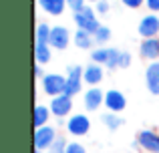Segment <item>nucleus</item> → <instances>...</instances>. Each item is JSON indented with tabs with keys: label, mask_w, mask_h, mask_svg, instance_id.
Instances as JSON below:
<instances>
[{
	"label": "nucleus",
	"mask_w": 159,
	"mask_h": 153,
	"mask_svg": "<svg viewBox=\"0 0 159 153\" xmlns=\"http://www.w3.org/2000/svg\"><path fill=\"white\" fill-rule=\"evenodd\" d=\"M75 22H77L79 30H87L89 34H95V32L101 28V24L95 18V10L89 6H85L81 12H75Z\"/></svg>",
	"instance_id": "nucleus-1"
},
{
	"label": "nucleus",
	"mask_w": 159,
	"mask_h": 153,
	"mask_svg": "<svg viewBox=\"0 0 159 153\" xmlns=\"http://www.w3.org/2000/svg\"><path fill=\"white\" fill-rule=\"evenodd\" d=\"M34 149L43 151V149H51L54 145V141H57V131H54V127L51 125H44V127H39V129H34Z\"/></svg>",
	"instance_id": "nucleus-2"
},
{
	"label": "nucleus",
	"mask_w": 159,
	"mask_h": 153,
	"mask_svg": "<svg viewBox=\"0 0 159 153\" xmlns=\"http://www.w3.org/2000/svg\"><path fill=\"white\" fill-rule=\"evenodd\" d=\"M43 89H44V93L51 95V97L65 95L66 77H61V75H44L43 77Z\"/></svg>",
	"instance_id": "nucleus-3"
},
{
	"label": "nucleus",
	"mask_w": 159,
	"mask_h": 153,
	"mask_svg": "<svg viewBox=\"0 0 159 153\" xmlns=\"http://www.w3.org/2000/svg\"><path fill=\"white\" fill-rule=\"evenodd\" d=\"M66 129H69L70 135H75V137H81V135H87L91 129V121L87 115H73V117H69V121H66Z\"/></svg>",
	"instance_id": "nucleus-4"
},
{
	"label": "nucleus",
	"mask_w": 159,
	"mask_h": 153,
	"mask_svg": "<svg viewBox=\"0 0 159 153\" xmlns=\"http://www.w3.org/2000/svg\"><path fill=\"white\" fill-rule=\"evenodd\" d=\"M83 75H85V69H81L79 65L69 67V71H66V89H65V95L73 97L75 93L81 91V79H83Z\"/></svg>",
	"instance_id": "nucleus-5"
},
{
	"label": "nucleus",
	"mask_w": 159,
	"mask_h": 153,
	"mask_svg": "<svg viewBox=\"0 0 159 153\" xmlns=\"http://www.w3.org/2000/svg\"><path fill=\"white\" fill-rule=\"evenodd\" d=\"M51 113L54 115V117L62 119L66 117V115L70 113V109H73V99L69 97V95H58V97H52L51 101Z\"/></svg>",
	"instance_id": "nucleus-6"
},
{
	"label": "nucleus",
	"mask_w": 159,
	"mask_h": 153,
	"mask_svg": "<svg viewBox=\"0 0 159 153\" xmlns=\"http://www.w3.org/2000/svg\"><path fill=\"white\" fill-rule=\"evenodd\" d=\"M137 143L141 149L149 151V153H159V135L151 129H143L137 135Z\"/></svg>",
	"instance_id": "nucleus-7"
},
{
	"label": "nucleus",
	"mask_w": 159,
	"mask_h": 153,
	"mask_svg": "<svg viewBox=\"0 0 159 153\" xmlns=\"http://www.w3.org/2000/svg\"><path fill=\"white\" fill-rule=\"evenodd\" d=\"M157 32H159V18L155 14H147L145 18H141L139 34L143 38H157Z\"/></svg>",
	"instance_id": "nucleus-8"
},
{
	"label": "nucleus",
	"mask_w": 159,
	"mask_h": 153,
	"mask_svg": "<svg viewBox=\"0 0 159 153\" xmlns=\"http://www.w3.org/2000/svg\"><path fill=\"white\" fill-rule=\"evenodd\" d=\"M127 101H125V95L119 93V91L111 89L105 93V107L109 109V113H119V111L125 109Z\"/></svg>",
	"instance_id": "nucleus-9"
},
{
	"label": "nucleus",
	"mask_w": 159,
	"mask_h": 153,
	"mask_svg": "<svg viewBox=\"0 0 159 153\" xmlns=\"http://www.w3.org/2000/svg\"><path fill=\"white\" fill-rule=\"evenodd\" d=\"M145 83L153 95H159V61L149 63V67L145 69Z\"/></svg>",
	"instance_id": "nucleus-10"
},
{
	"label": "nucleus",
	"mask_w": 159,
	"mask_h": 153,
	"mask_svg": "<svg viewBox=\"0 0 159 153\" xmlns=\"http://www.w3.org/2000/svg\"><path fill=\"white\" fill-rule=\"evenodd\" d=\"M48 44H51V48H58V51L66 48V44H69V30L65 26H54L51 32Z\"/></svg>",
	"instance_id": "nucleus-11"
},
{
	"label": "nucleus",
	"mask_w": 159,
	"mask_h": 153,
	"mask_svg": "<svg viewBox=\"0 0 159 153\" xmlns=\"http://www.w3.org/2000/svg\"><path fill=\"white\" fill-rule=\"evenodd\" d=\"M101 105H105V93L101 89H89L85 93V107L89 111H97Z\"/></svg>",
	"instance_id": "nucleus-12"
},
{
	"label": "nucleus",
	"mask_w": 159,
	"mask_h": 153,
	"mask_svg": "<svg viewBox=\"0 0 159 153\" xmlns=\"http://www.w3.org/2000/svg\"><path fill=\"white\" fill-rule=\"evenodd\" d=\"M141 56L153 61L159 59V38H145L141 43Z\"/></svg>",
	"instance_id": "nucleus-13"
},
{
	"label": "nucleus",
	"mask_w": 159,
	"mask_h": 153,
	"mask_svg": "<svg viewBox=\"0 0 159 153\" xmlns=\"http://www.w3.org/2000/svg\"><path fill=\"white\" fill-rule=\"evenodd\" d=\"M101 79H103V69H101V65H89V67L85 69V75H83V81L85 83H89V85H99L101 83Z\"/></svg>",
	"instance_id": "nucleus-14"
},
{
	"label": "nucleus",
	"mask_w": 159,
	"mask_h": 153,
	"mask_svg": "<svg viewBox=\"0 0 159 153\" xmlns=\"http://www.w3.org/2000/svg\"><path fill=\"white\" fill-rule=\"evenodd\" d=\"M40 6L44 8V10L48 12V14H61L62 10H65V2L66 0H39Z\"/></svg>",
	"instance_id": "nucleus-15"
},
{
	"label": "nucleus",
	"mask_w": 159,
	"mask_h": 153,
	"mask_svg": "<svg viewBox=\"0 0 159 153\" xmlns=\"http://www.w3.org/2000/svg\"><path fill=\"white\" fill-rule=\"evenodd\" d=\"M48 113H51V109H47V107H43V105H36V107H34V117H32V123H34L36 129L47 125Z\"/></svg>",
	"instance_id": "nucleus-16"
},
{
	"label": "nucleus",
	"mask_w": 159,
	"mask_h": 153,
	"mask_svg": "<svg viewBox=\"0 0 159 153\" xmlns=\"http://www.w3.org/2000/svg\"><path fill=\"white\" fill-rule=\"evenodd\" d=\"M34 59L36 65H43L51 61V44H34Z\"/></svg>",
	"instance_id": "nucleus-17"
},
{
	"label": "nucleus",
	"mask_w": 159,
	"mask_h": 153,
	"mask_svg": "<svg viewBox=\"0 0 159 153\" xmlns=\"http://www.w3.org/2000/svg\"><path fill=\"white\" fill-rule=\"evenodd\" d=\"M95 43L93 34H89L87 30H77V34H75V44H77L79 48H91Z\"/></svg>",
	"instance_id": "nucleus-18"
},
{
	"label": "nucleus",
	"mask_w": 159,
	"mask_h": 153,
	"mask_svg": "<svg viewBox=\"0 0 159 153\" xmlns=\"http://www.w3.org/2000/svg\"><path fill=\"white\" fill-rule=\"evenodd\" d=\"M52 28H48V24H39L36 26V44H48Z\"/></svg>",
	"instance_id": "nucleus-19"
},
{
	"label": "nucleus",
	"mask_w": 159,
	"mask_h": 153,
	"mask_svg": "<svg viewBox=\"0 0 159 153\" xmlns=\"http://www.w3.org/2000/svg\"><path fill=\"white\" fill-rule=\"evenodd\" d=\"M103 123H105L109 129H119L121 123H123V119H121L117 113H105L103 115Z\"/></svg>",
	"instance_id": "nucleus-20"
},
{
	"label": "nucleus",
	"mask_w": 159,
	"mask_h": 153,
	"mask_svg": "<svg viewBox=\"0 0 159 153\" xmlns=\"http://www.w3.org/2000/svg\"><path fill=\"white\" fill-rule=\"evenodd\" d=\"M95 65H107V59H109V48H97V51L91 55Z\"/></svg>",
	"instance_id": "nucleus-21"
},
{
	"label": "nucleus",
	"mask_w": 159,
	"mask_h": 153,
	"mask_svg": "<svg viewBox=\"0 0 159 153\" xmlns=\"http://www.w3.org/2000/svg\"><path fill=\"white\" fill-rule=\"evenodd\" d=\"M109 36H111V30H109L107 26H101V28H99V30L93 34V38H95V43L103 44V43H107V40H109Z\"/></svg>",
	"instance_id": "nucleus-22"
},
{
	"label": "nucleus",
	"mask_w": 159,
	"mask_h": 153,
	"mask_svg": "<svg viewBox=\"0 0 159 153\" xmlns=\"http://www.w3.org/2000/svg\"><path fill=\"white\" fill-rule=\"evenodd\" d=\"M119 59H121V52H119V51H115V48H109L107 67H109V69H115V67H119Z\"/></svg>",
	"instance_id": "nucleus-23"
},
{
	"label": "nucleus",
	"mask_w": 159,
	"mask_h": 153,
	"mask_svg": "<svg viewBox=\"0 0 159 153\" xmlns=\"http://www.w3.org/2000/svg\"><path fill=\"white\" fill-rule=\"evenodd\" d=\"M48 153H66V143H65V139L58 137L57 141H54V145L48 149Z\"/></svg>",
	"instance_id": "nucleus-24"
},
{
	"label": "nucleus",
	"mask_w": 159,
	"mask_h": 153,
	"mask_svg": "<svg viewBox=\"0 0 159 153\" xmlns=\"http://www.w3.org/2000/svg\"><path fill=\"white\" fill-rule=\"evenodd\" d=\"M66 153H87V149L81 145V143L70 141V143H66Z\"/></svg>",
	"instance_id": "nucleus-25"
},
{
	"label": "nucleus",
	"mask_w": 159,
	"mask_h": 153,
	"mask_svg": "<svg viewBox=\"0 0 159 153\" xmlns=\"http://www.w3.org/2000/svg\"><path fill=\"white\" fill-rule=\"evenodd\" d=\"M66 4H69L75 12H81L83 8H85V0H66Z\"/></svg>",
	"instance_id": "nucleus-26"
},
{
	"label": "nucleus",
	"mask_w": 159,
	"mask_h": 153,
	"mask_svg": "<svg viewBox=\"0 0 159 153\" xmlns=\"http://www.w3.org/2000/svg\"><path fill=\"white\" fill-rule=\"evenodd\" d=\"M129 65H131V55H129V52H121V59H119V67L127 69Z\"/></svg>",
	"instance_id": "nucleus-27"
},
{
	"label": "nucleus",
	"mask_w": 159,
	"mask_h": 153,
	"mask_svg": "<svg viewBox=\"0 0 159 153\" xmlns=\"http://www.w3.org/2000/svg\"><path fill=\"white\" fill-rule=\"evenodd\" d=\"M97 12H99V14H107V12H109V2H107V0H99V2H97Z\"/></svg>",
	"instance_id": "nucleus-28"
},
{
	"label": "nucleus",
	"mask_w": 159,
	"mask_h": 153,
	"mask_svg": "<svg viewBox=\"0 0 159 153\" xmlns=\"http://www.w3.org/2000/svg\"><path fill=\"white\" fill-rule=\"evenodd\" d=\"M121 2L125 4V6H129V8H139L143 2H147V0H121Z\"/></svg>",
	"instance_id": "nucleus-29"
},
{
	"label": "nucleus",
	"mask_w": 159,
	"mask_h": 153,
	"mask_svg": "<svg viewBox=\"0 0 159 153\" xmlns=\"http://www.w3.org/2000/svg\"><path fill=\"white\" fill-rule=\"evenodd\" d=\"M147 8L153 10V12H157L159 10V0H147Z\"/></svg>",
	"instance_id": "nucleus-30"
},
{
	"label": "nucleus",
	"mask_w": 159,
	"mask_h": 153,
	"mask_svg": "<svg viewBox=\"0 0 159 153\" xmlns=\"http://www.w3.org/2000/svg\"><path fill=\"white\" fill-rule=\"evenodd\" d=\"M34 77H43V69H40V65L34 67Z\"/></svg>",
	"instance_id": "nucleus-31"
},
{
	"label": "nucleus",
	"mask_w": 159,
	"mask_h": 153,
	"mask_svg": "<svg viewBox=\"0 0 159 153\" xmlns=\"http://www.w3.org/2000/svg\"><path fill=\"white\" fill-rule=\"evenodd\" d=\"M34 153H43V151H39V149H34Z\"/></svg>",
	"instance_id": "nucleus-32"
},
{
	"label": "nucleus",
	"mask_w": 159,
	"mask_h": 153,
	"mask_svg": "<svg viewBox=\"0 0 159 153\" xmlns=\"http://www.w3.org/2000/svg\"><path fill=\"white\" fill-rule=\"evenodd\" d=\"M89 2H99V0H89Z\"/></svg>",
	"instance_id": "nucleus-33"
}]
</instances>
